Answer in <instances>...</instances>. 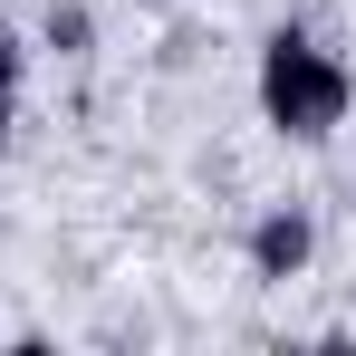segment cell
Listing matches in <instances>:
<instances>
[{
	"label": "cell",
	"instance_id": "2",
	"mask_svg": "<svg viewBox=\"0 0 356 356\" xmlns=\"http://www.w3.org/2000/svg\"><path fill=\"white\" fill-rule=\"evenodd\" d=\"M308 250H318V222H308L298 202H270V212L250 222V270H260V280H298Z\"/></svg>",
	"mask_w": 356,
	"mask_h": 356
},
{
	"label": "cell",
	"instance_id": "3",
	"mask_svg": "<svg viewBox=\"0 0 356 356\" xmlns=\"http://www.w3.org/2000/svg\"><path fill=\"white\" fill-rule=\"evenodd\" d=\"M87 39H97V19H87L77 0H49V19H39V49H58V58H87Z\"/></svg>",
	"mask_w": 356,
	"mask_h": 356
},
{
	"label": "cell",
	"instance_id": "5",
	"mask_svg": "<svg viewBox=\"0 0 356 356\" xmlns=\"http://www.w3.org/2000/svg\"><path fill=\"white\" fill-rule=\"evenodd\" d=\"M0 77L19 87V39H10V29H0Z\"/></svg>",
	"mask_w": 356,
	"mask_h": 356
},
{
	"label": "cell",
	"instance_id": "4",
	"mask_svg": "<svg viewBox=\"0 0 356 356\" xmlns=\"http://www.w3.org/2000/svg\"><path fill=\"white\" fill-rule=\"evenodd\" d=\"M10 116H19V87L0 77V154H10Z\"/></svg>",
	"mask_w": 356,
	"mask_h": 356
},
{
	"label": "cell",
	"instance_id": "1",
	"mask_svg": "<svg viewBox=\"0 0 356 356\" xmlns=\"http://www.w3.org/2000/svg\"><path fill=\"white\" fill-rule=\"evenodd\" d=\"M260 116H270V135H289V145H327L337 125H347L356 106V77L337 49H318L308 29H270V49H260Z\"/></svg>",
	"mask_w": 356,
	"mask_h": 356
}]
</instances>
